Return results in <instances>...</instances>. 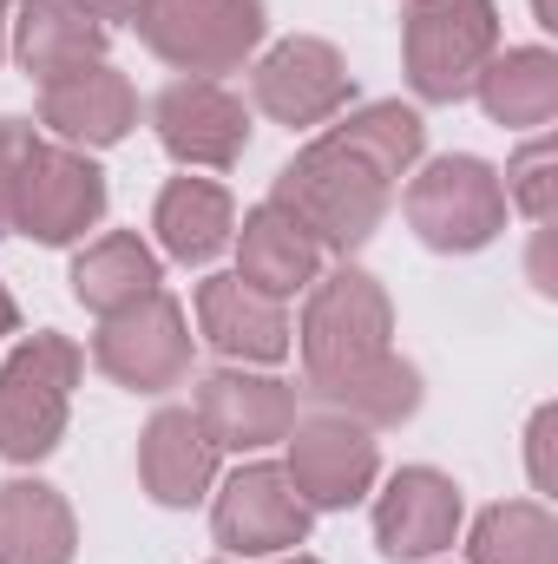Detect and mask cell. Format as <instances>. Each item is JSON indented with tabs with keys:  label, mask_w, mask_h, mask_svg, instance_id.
Segmentation results:
<instances>
[{
	"label": "cell",
	"mask_w": 558,
	"mask_h": 564,
	"mask_svg": "<svg viewBox=\"0 0 558 564\" xmlns=\"http://www.w3.org/2000/svg\"><path fill=\"white\" fill-rule=\"evenodd\" d=\"M427 151V126L415 106L401 99H375L362 112H348L335 132H322L315 144H302L270 184V204H282L322 250H362L388 204L395 184L408 177Z\"/></svg>",
	"instance_id": "obj_1"
},
{
	"label": "cell",
	"mask_w": 558,
	"mask_h": 564,
	"mask_svg": "<svg viewBox=\"0 0 558 564\" xmlns=\"http://www.w3.org/2000/svg\"><path fill=\"white\" fill-rule=\"evenodd\" d=\"M79 375H86V355L73 335L40 328L13 341V355L0 361V459L33 466L66 440Z\"/></svg>",
	"instance_id": "obj_2"
},
{
	"label": "cell",
	"mask_w": 558,
	"mask_h": 564,
	"mask_svg": "<svg viewBox=\"0 0 558 564\" xmlns=\"http://www.w3.org/2000/svg\"><path fill=\"white\" fill-rule=\"evenodd\" d=\"M296 341H302L309 388L315 381H335V375H355V368L395 355V302H388V289L368 276V270L342 263L335 276L309 282V308H302Z\"/></svg>",
	"instance_id": "obj_3"
},
{
	"label": "cell",
	"mask_w": 558,
	"mask_h": 564,
	"mask_svg": "<svg viewBox=\"0 0 558 564\" xmlns=\"http://www.w3.org/2000/svg\"><path fill=\"white\" fill-rule=\"evenodd\" d=\"M401 210H408V230H415L427 250H440V257H473V250H486V243L506 230V210H513V204H506L500 171H493L486 158L447 151V158H433V164L415 171Z\"/></svg>",
	"instance_id": "obj_4"
},
{
	"label": "cell",
	"mask_w": 558,
	"mask_h": 564,
	"mask_svg": "<svg viewBox=\"0 0 558 564\" xmlns=\"http://www.w3.org/2000/svg\"><path fill=\"white\" fill-rule=\"evenodd\" d=\"M493 53H500V7L493 0H420L401 26L408 86L427 106L466 99Z\"/></svg>",
	"instance_id": "obj_5"
},
{
	"label": "cell",
	"mask_w": 558,
	"mask_h": 564,
	"mask_svg": "<svg viewBox=\"0 0 558 564\" xmlns=\"http://www.w3.org/2000/svg\"><path fill=\"white\" fill-rule=\"evenodd\" d=\"M270 33L264 0H144L139 40L184 79L237 73Z\"/></svg>",
	"instance_id": "obj_6"
},
{
	"label": "cell",
	"mask_w": 558,
	"mask_h": 564,
	"mask_svg": "<svg viewBox=\"0 0 558 564\" xmlns=\"http://www.w3.org/2000/svg\"><path fill=\"white\" fill-rule=\"evenodd\" d=\"M93 361L132 388V394H164L191 375V322H184V302L151 289L132 308L119 315H99V335H93Z\"/></svg>",
	"instance_id": "obj_7"
},
{
	"label": "cell",
	"mask_w": 558,
	"mask_h": 564,
	"mask_svg": "<svg viewBox=\"0 0 558 564\" xmlns=\"http://www.w3.org/2000/svg\"><path fill=\"white\" fill-rule=\"evenodd\" d=\"M106 217V171L73 151V144H33L26 177H20V204H13V237H33L46 250L79 243L86 230H99Z\"/></svg>",
	"instance_id": "obj_8"
},
{
	"label": "cell",
	"mask_w": 558,
	"mask_h": 564,
	"mask_svg": "<svg viewBox=\"0 0 558 564\" xmlns=\"http://www.w3.org/2000/svg\"><path fill=\"white\" fill-rule=\"evenodd\" d=\"M250 99H257L264 119H277L289 132H315V126H329V119L348 112L355 79H348V59H342L329 40L289 33V40H277V46L257 59Z\"/></svg>",
	"instance_id": "obj_9"
},
{
	"label": "cell",
	"mask_w": 558,
	"mask_h": 564,
	"mask_svg": "<svg viewBox=\"0 0 558 564\" xmlns=\"http://www.w3.org/2000/svg\"><path fill=\"white\" fill-rule=\"evenodd\" d=\"M282 473L309 512H348L375 492L382 446L368 426L342 421V414H309V421L289 426V466Z\"/></svg>",
	"instance_id": "obj_10"
},
{
	"label": "cell",
	"mask_w": 558,
	"mask_h": 564,
	"mask_svg": "<svg viewBox=\"0 0 558 564\" xmlns=\"http://www.w3.org/2000/svg\"><path fill=\"white\" fill-rule=\"evenodd\" d=\"M309 506H302V492L289 486V473L270 466V459H257V466H237L230 479H224V492H217V506H211V532H217V545L230 552V558H282V552H296L302 539H309Z\"/></svg>",
	"instance_id": "obj_11"
},
{
	"label": "cell",
	"mask_w": 558,
	"mask_h": 564,
	"mask_svg": "<svg viewBox=\"0 0 558 564\" xmlns=\"http://www.w3.org/2000/svg\"><path fill=\"white\" fill-rule=\"evenodd\" d=\"M151 132L184 171H230L250 151V106L224 79H171L151 99Z\"/></svg>",
	"instance_id": "obj_12"
},
{
	"label": "cell",
	"mask_w": 558,
	"mask_h": 564,
	"mask_svg": "<svg viewBox=\"0 0 558 564\" xmlns=\"http://www.w3.org/2000/svg\"><path fill=\"white\" fill-rule=\"evenodd\" d=\"M460 519H466V499H460V486L447 473L401 466L382 486V499H375V545H382V558H395V564L440 558L460 539Z\"/></svg>",
	"instance_id": "obj_13"
},
{
	"label": "cell",
	"mask_w": 558,
	"mask_h": 564,
	"mask_svg": "<svg viewBox=\"0 0 558 564\" xmlns=\"http://www.w3.org/2000/svg\"><path fill=\"white\" fill-rule=\"evenodd\" d=\"M197 426L211 433L217 453H264L289 440L296 426V388L270 375H244V368H217L197 381Z\"/></svg>",
	"instance_id": "obj_14"
},
{
	"label": "cell",
	"mask_w": 558,
	"mask_h": 564,
	"mask_svg": "<svg viewBox=\"0 0 558 564\" xmlns=\"http://www.w3.org/2000/svg\"><path fill=\"white\" fill-rule=\"evenodd\" d=\"M40 126H53L60 144H73V151H106V144L132 139L139 93H132V79L119 66L93 59V66L60 73V79L40 86Z\"/></svg>",
	"instance_id": "obj_15"
},
{
	"label": "cell",
	"mask_w": 558,
	"mask_h": 564,
	"mask_svg": "<svg viewBox=\"0 0 558 564\" xmlns=\"http://www.w3.org/2000/svg\"><path fill=\"white\" fill-rule=\"evenodd\" d=\"M197 328L237 368H270V361H282L296 348L289 308H282L277 295L250 289L244 276H204L197 282Z\"/></svg>",
	"instance_id": "obj_16"
},
{
	"label": "cell",
	"mask_w": 558,
	"mask_h": 564,
	"mask_svg": "<svg viewBox=\"0 0 558 564\" xmlns=\"http://www.w3.org/2000/svg\"><path fill=\"white\" fill-rule=\"evenodd\" d=\"M139 479H144V492H151L158 506H171V512L197 506V499L217 486V446H211V433L197 426L191 408H158V414L144 421Z\"/></svg>",
	"instance_id": "obj_17"
},
{
	"label": "cell",
	"mask_w": 558,
	"mask_h": 564,
	"mask_svg": "<svg viewBox=\"0 0 558 564\" xmlns=\"http://www.w3.org/2000/svg\"><path fill=\"white\" fill-rule=\"evenodd\" d=\"M13 59L26 79H60L93 59H106V26L93 20L86 0H20L13 13Z\"/></svg>",
	"instance_id": "obj_18"
},
{
	"label": "cell",
	"mask_w": 558,
	"mask_h": 564,
	"mask_svg": "<svg viewBox=\"0 0 558 564\" xmlns=\"http://www.w3.org/2000/svg\"><path fill=\"white\" fill-rule=\"evenodd\" d=\"M230 243H237V276L250 282V289H264V295H277V302L322 276V243L282 204L244 210V230Z\"/></svg>",
	"instance_id": "obj_19"
},
{
	"label": "cell",
	"mask_w": 558,
	"mask_h": 564,
	"mask_svg": "<svg viewBox=\"0 0 558 564\" xmlns=\"http://www.w3.org/2000/svg\"><path fill=\"white\" fill-rule=\"evenodd\" d=\"M151 230H158V250L191 270V263H211V257L230 250V237H237V204H230V191L211 184V177H171V184L158 191Z\"/></svg>",
	"instance_id": "obj_20"
},
{
	"label": "cell",
	"mask_w": 558,
	"mask_h": 564,
	"mask_svg": "<svg viewBox=\"0 0 558 564\" xmlns=\"http://www.w3.org/2000/svg\"><path fill=\"white\" fill-rule=\"evenodd\" d=\"M480 106L493 126L506 132H546L558 119V53L552 46H506L486 59V73L473 79Z\"/></svg>",
	"instance_id": "obj_21"
},
{
	"label": "cell",
	"mask_w": 558,
	"mask_h": 564,
	"mask_svg": "<svg viewBox=\"0 0 558 564\" xmlns=\"http://www.w3.org/2000/svg\"><path fill=\"white\" fill-rule=\"evenodd\" d=\"M79 525L60 486L7 479L0 486V564H73Z\"/></svg>",
	"instance_id": "obj_22"
},
{
	"label": "cell",
	"mask_w": 558,
	"mask_h": 564,
	"mask_svg": "<svg viewBox=\"0 0 558 564\" xmlns=\"http://www.w3.org/2000/svg\"><path fill=\"white\" fill-rule=\"evenodd\" d=\"M315 401H322V414H342V421L355 426H401L420 414V368L415 361H401V355H382V361H368V368H355V375H335V381H315L309 388Z\"/></svg>",
	"instance_id": "obj_23"
},
{
	"label": "cell",
	"mask_w": 558,
	"mask_h": 564,
	"mask_svg": "<svg viewBox=\"0 0 558 564\" xmlns=\"http://www.w3.org/2000/svg\"><path fill=\"white\" fill-rule=\"evenodd\" d=\"M158 257L144 250L132 230H106L99 243H86L79 257H73V295L93 308V315H119V308H132L139 295L158 289Z\"/></svg>",
	"instance_id": "obj_24"
},
{
	"label": "cell",
	"mask_w": 558,
	"mask_h": 564,
	"mask_svg": "<svg viewBox=\"0 0 558 564\" xmlns=\"http://www.w3.org/2000/svg\"><path fill=\"white\" fill-rule=\"evenodd\" d=\"M466 564H558V519L546 499H500L473 519Z\"/></svg>",
	"instance_id": "obj_25"
},
{
	"label": "cell",
	"mask_w": 558,
	"mask_h": 564,
	"mask_svg": "<svg viewBox=\"0 0 558 564\" xmlns=\"http://www.w3.org/2000/svg\"><path fill=\"white\" fill-rule=\"evenodd\" d=\"M500 191H506V204H519V217H533L539 230L552 224V210H558V151H552L546 132H533V139L513 151Z\"/></svg>",
	"instance_id": "obj_26"
},
{
	"label": "cell",
	"mask_w": 558,
	"mask_h": 564,
	"mask_svg": "<svg viewBox=\"0 0 558 564\" xmlns=\"http://www.w3.org/2000/svg\"><path fill=\"white\" fill-rule=\"evenodd\" d=\"M33 119H0V237H13V204H20V177H26V158H33Z\"/></svg>",
	"instance_id": "obj_27"
},
{
	"label": "cell",
	"mask_w": 558,
	"mask_h": 564,
	"mask_svg": "<svg viewBox=\"0 0 558 564\" xmlns=\"http://www.w3.org/2000/svg\"><path fill=\"white\" fill-rule=\"evenodd\" d=\"M552 426H558V408H539V414H533V433H526V453H533V486H539V492H552V466H546Z\"/></svg>",
	"instance_id": "obj_28"
},
{
	"label": "cell",
	"mask_w": 558,
	"mask_h": 564,
	"mask_svg": "<svg viewBox=\"0 0 558 564\" xmlns=\"http://www.w3.org/2000/svg\"><path fill=\"white\" fill-rule=\"evenodd\" d=\"M93 7V20L112 33V26H139V13H144V0H86Z\"/></svg>",
	"instance_id": "obj_29"
},
{
	"label": "cell",
	"mask_w": 558,
	"mask_h": 564,
	"mask_svg": "<svg viewBox=\"0 0 558 564\" xmlns=\"http://www.w3.org/2000/svg\"><path fill=\"white\" fill-rule=\"evenodd\" d=\"M0 335H20V302L7 295V282H0Z\"/></svg>",
	"instance_id": "obj_30"
},
{
	"label": "cell",
	"mask_w": 558,
	"mask_h": 564,
	"mask_svg": "<svg viewBox=\"0 0 558 564\" xmlns=\"http://www.w3.org/2000/svg\"><path fill=\"white\" fill-rule=\"evenodd\" d=\"M7 13H13V7H7V0H0V53H7V26H13V20H7Z\"/></svg>",
	"instance_id": "obj_31"
},
{
	"label": "cell",
	"mask_w": 558,
	"mask_h": 564,
	"mask_svg": "<svg viewBox=\"0 0 558 564\" xmlns=\"http://www.w3.org/2000/svg\"><path fill=\"white\" fill-rule=\"evenodd\" d=\"M217 564H230V558H217ZM282 564H315V558H302V552H296V558H282Z\"/></svg>",
	"instance_id": "obj_32"
},
{
	"label": "cell",
	"mask_w": 558,
	"mask_h": 564,
	"mask_svg": "<svg viewBox=\"0 0 558 564\" xmlns=\"http://www.w3.org/2000/svg\"><path fill=\"white\" fill-rule=\"evenodd\" d=\"M415 7H420V0H415Z\"/></svg>",
	"instance_id": "obj_33"
}]
</instances>
